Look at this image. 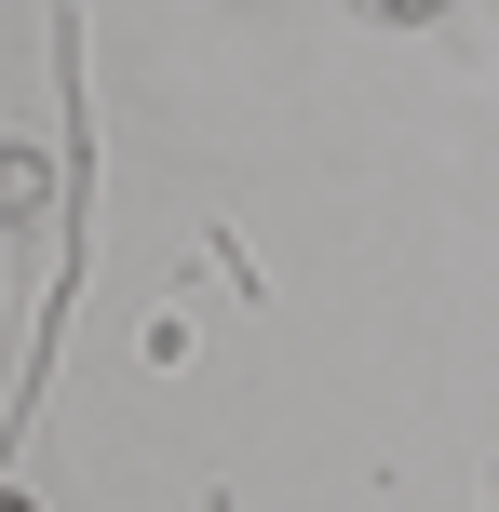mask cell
<instances>
[{
  "instance_id": "1",
  "label": "cell",
  "mask_w": 499,
  "mask_h": 512,
  "mask_svg": "<svg viewBox=\"0 0 499 512\" xmlns=\"http://www.w3.org/2000/svg\"><path fill=\"white\" fill-rule=\"evenodd\" d=\"M41 189H54V162H27V149H0V216H27V203H41Z\"/></svg>"
},
{
  "instance_id": "2",
  "label": "cell",
  "mask_w": 499,
  "mask_h": 512,
  "mask_svg": "<svg viewBox=\"0 0 499 512\" xmlns=\"http://www.w3.org/2000/svg\"><path fill=\"white\" fill-rule=\"evenodd\" d=\"M365 14H392V27H419V14H446V0H365Z\"/></svg>"
},
{
  "instance_id": "3",
  "label": "cell",
  "mask_w": 499,
  "mask_h": 512,
  "mask_svg": "<svg viewBox=\"0 0 499 512\" xmlns=\"http://www.w3.org/2000/svg\"><path fill=\"white\" fill-rule=\"evenodd\" d=\"M0 512H27V499H0Z\"/></svg>"
}]
</instances>
